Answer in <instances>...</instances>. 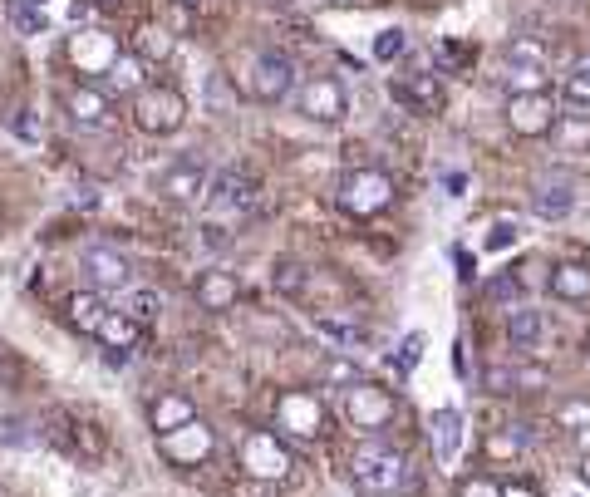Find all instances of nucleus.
<instances>
[{"instance_id": "1", "label": "nucleus", "mask_w": 590, "mask_h": 497, "mask_svg": "<svg viewBox=\"0 0 590 497\" xmlns=\"http://www.w3.org/2000/svg\"><path fill=\"white\" fill-rule=\"evenodd\" d=\"M404 478H409L404 453H399V448H389V443H379V438L359 443V448L350 453V483L359 488V493H369V497L399 493V488H404Z\"/></svg>"}, {"instance_id": "2", "label": "nucleus", "mask_w": 590, "mask_h": 497, "mask_svg": "<svg viewBox=\"0 0 590 497\" xmlns=\"http://www.w3.org/2000/svg\"><path fill=\"white\" fill-rule=\"evenodd\" d=\"M389 202H394V178L379 163H359L340 178V207L350 217H379Z\"/></svg>"}, {"instance_id": "3", "label": "nucleus", "mask_w": 590, "mask_h": 497, "mask_svg": "<svg viewBox=\"0 0 590 497\" xmlns=\"http://www.w3.org/2000/svg\"><path fill=\"white\" fill-rule=\"evenodd\" d=\"M187 119V99L177 94L173 84H143L138 94H133V124L143 128V133H177Z\"/></svg>"}, {"instance_id": "4", "label": "nucleus", "mask_w": 590, "mask_h": 497, "mask_svg": "<svg viewBox=\"0 0 590 497\" xmlns=\"http://www.w3.org/2000/svg\"><path fill=\"white\" fill-rule=\"evenodd\" d=\"M502 60H507V89H512V94H541V89H546L551 50H546L541 40H531V35H512L507 50H502Z\"/></svg>"}, {"instance_id": "5", "label": "nucleus", "mask_w": 590, "mask_h": 497, "mask_svg": "<svg viewBox=\"0 0 590 497\" xmlns=\"http://www.w3.org/2000/svg\"><path fill=\"white\" fill-rule=\"evenodd\" d=\"M295 109H300L305 119H315V124H340V119L350 114V94H345L340 79L310 74V79L295 89Z\"/></svg>"}, {"instance_id": "6", "label": "nucleus", "mask_w": 590, "mask_h": 497, "mask_svg": "<svg viewBox=\"0 0 590 497\" xmlns=\"http://www.w3.org/2000/svg\"><path fill=\"white\" fill-rule=\"evenodd\" d=\"M241 468L261 483H281V478H291V453L276 434L256 429V434L241 438Z\"/></svg>"}, {"instance_id": "7", "label": "nucleus", "mask_w": 590, "mask_h": 497, "mask_svg": "<svg viewBox=\"0 0 590 497\" xmlns=\"http://www.w3.org/2000/svg\"><path fill=\"white\" fill-rule=\"evenodd\" d=\"M561 124V109L556 99L541 89V94H512L507 99V128L517 138H551V128Z\"/></svg>"}, {"instance_id": "8", "label": "nucleus", "mask_w": 590, "mask_h": 497, "mask_svg": "<svg viewBox=\"0 0 590 497\" xmlns=\"http://www.w3.org/2000/svg\"><path fill=\"white\" fill-rule=\"evenodd\" d=\"M394 394L389 389H379V384H369V379H359V384H350L345 389V419H350L354 429H384L389 419H394Z\"/></svg>"}, {"instance_id": "9", "label": "nucleus", "mask_w": 590, "mask_h": 497, "mask_svg": "<svg viewBox=\"0 0 590 497\" xmlns=\"http://www.w3.org/2000/svg\"><path fill=\"white\" fill-rule=\"evenodd\" d=\"M295 89V60L286 50H261L256 64H251V94L261 104H281Z\"/></svg>"}, {"instance_id": "10", "label": "nucleus", "mask_w": 590, "mask_h": 497, "mask_svg": "<svg viewBox=\"0 0 590 497\" xmlns=\"http://www.w3.org/2000/svg\"><path fill=\"white\" fill-rule=\"evenodd\" d=\"M256 192H261V187H256V178H251L246 168H222V173H212V183H207L202 197H207L212 212H236V217H241V212L256 207Z\"/></svg>"}, {"instance_id": "11", "label": "nucleus", "mask_w": 590, "mask_h": 497, "mask_svg": "<svg viewBox=\"0 0 590 497\" xmlns=\"http://www.w3.org/2000/svg\"><path fill=\"white\" fill-rule=\"evenodd\" d=\"M389 99L399 109H409V114H438L443 109V84L428 69H409V74L389 79Z\"/></svg>"}, {"instance_id": "12", "label": "nucleus", "mask_w": 590, "mask_h": 497, "mask_svg": "<svg viewBox=\"0 0 590 497\" xmlns=\"http://www.w3.org/2000/svg\"><path fill=\"white\" fill-rule=\"evenodd\" d=\"M79 266H84V276H89V291H99V296L128 286V256L114 247H84Z\"/></svg>"}, {"instance_id": "13", "label": "nucleus", "mask_w": 590, "mask_h": 497, "mask_svg": "<svg viewBox=\"0 0 590 497\" xmlns=\"http://www.w3.org/2000/svg\"><path fill=\"white\" fill-rule=\"evenodd\" d=\"M531 212L541 222H566L576 212V187L566 178H536L531 183Z\"/></svg>"}, {"instance_id": "14", "label": "nucleus", "mask_w": 590, "mask_h": 497, "mask_svg": "<svg viewBox=\"0 0 590 497\" xmlns=\"http://www.w3.org/2000/svg\"><path fill=\"white\" fill-rule=\"evenodd\" d=\"M315 335H320L325 345H335L340 355H354V350L369 340L364 320H359L354 311H325V315H315Z\"/></svg>"}, {"instance_id": "15", "label": "nucleus", "mask_w": 590, "mask_h": 497, "mask_svg": "<svg viewBox=\"0 0 590 497\" xmlns=\"http://www.w3.org/2000/svg\"><path fill=\"white\" fill-rule=\"evenodd\" d=\"M148 424H153L158 438H168V434H177V429H187V424H197V404H192L187 394L168 389V394H158V399L148 404Z\"/></svg>"}, {"instance_id": "16", "label": "nucleus", "mask_w": 590, "mask_h": 497, "mask_svg": "<svg viewBox=\"0 0 590 497\" xmlns=\"http://www.w3.org/2000/svg\"><path fill=\"white\" fill-rule=\"evenodd\" d=\"M276 419H281V429H291V434H300V438H315L320 434V399L315 394H286L281 404H276Z\"/></svg>"}, {"instance_id": "17", "label": "nucleus", "mask_w": 590, "mask_h": 497, "mask_svg": "<svg viewBox=\"0 0 590 497\" xmlns=\"http://www.w3.org/2000/svg\"><path fill=\"white\" fill-rule=\"evenodd\" d=\"M207 168L197 163V158H182V163H173L163 178H158V192L163 197H173V202H192V197H202L207 192Z\"/></svg>"}, {"instance_id": "18", "label": "nucleus", "mask_w": 590, "mask_h": 497, "mask_svg": "<svg viewBox=\"0 0 590 497\" xmlns=\"http://www.w3.org/2000/svg\"><path fill=\"white\" fill-rule=\"evenodd\" d=\"M192 296H197L202 311H232L236 296H241V281H236L232 271H202L197 286H192Z\"/></svg>"}, {"instance_id": "19", "label": "nucleus", "mask_w": 590, "mask_h": 497, "mask_svg": "<svg viewBox=\"0 0 590 497\" xmlns=\"http://www.w3.org/2000/svg\"><path fill=\"white\" fill-rule=\"evenodd\" d=\"M158 448H163L173 463H197V458H207V453H212V429L197 419V424H187V429H177V434L158 438Z\"/></svg>"}, {"instance_id": "20", "label": "nucleus", "mask_w": 590, "mask_h": 497, "mask_svg": "<svg viewBox=\"0 0 590 497\" xmlns=\"http://www.w3.org/2000/svg\"><path fill=\"white\" fill-rule=\"evenodd\" d=\"M458 453H463V414L458 409H438L433 414V458L443 468H453Z\"/></svg>"}, {"instance_id": "21", "label": "nucleus", "mask_w": 590, "mask_h": 497, "mask_svg": "<svg viewBox=\"0 0 590 497\" xmlns=\"http://www.w3.org/2000/svg\"><path fill=\"white\" fill-rule=\"evenodd\" d=\"M551 296L556 301H571V306H581L590 301V266L586 261H561V266H551Z\"/></svg>"}, {"instance_id": "22", "label": "nucleus", "mask_w": 590, "mask_h": 497, "mask_svg": "<svg viewBox=\"0 0 590 497\" xmlns=\"http://www.w3.org/2000/svg\"><path fill=\"white\" fill-rule=\"evenodd\" d=\"M64 320H69L79 335H99V325L109 320V306H104L99 291H74V296L64 301Z\"/></svg>"}, {"instance_id": "23", "label": "nucleus", "mask_w": 590, "mask_h": 497, "mask_svg": "<svg viewBox=\"0 0 590 497\" xmlns=\"http://www.w3.org/2000/svg\"><path fill=\"white\" fill-rule=\"evenodd\" d=\"M64 109H69V119L84 128H99L109 119V94H99V89H89V84H79V89H69L64 94Z\"/></svg>"}, {"instance_id": "24", "label": "nucleus", "mask_w": 590, "mask_h": 497, "mask_svg": "<svg viewBox=\"0 0 590 497\" xmlns=\"http://www.w3.org/2000/svg\"><path fill=\"white\" fill-rule=\"evenodd\" d=\"M507 340H512V350H536L546 340V315L531 311V306L507 311Z\"/></svg>"}, {"instance_id": "25", "label": "nucleus", "mask_w": 590, "mask_h": 497, "mask_svg": "<svg viewBox=\"0 0 590 497\" xmlns=\"http://www.w3.org/2000/svg\"><path fill=\"white\" fill-rule=\"evenodd\" d=\"M138 335H143V325H138V320H128L123 311H109V320L99 325V340H104V350H123V355L138 345Z\"/></svg>"}, {"instance_id": "26", "label": "nucleus", "mask_w": 590, "mask_h": 497, "mask_svg": "<svg viewBox=\"0 0 590 497\" xmlns=\"http://www.w3.org/2000/svg\"><path fill=\"white\" fill-rule=\"evenodd\" d=\"M541 379H546V374H536V370H512V365H487V370H482V384H487V389H492V394H517V389H522V384H541Z\"/></svg>"}, {"instance_id": "27", "label": "nucleus", "mask_w": 590, "mask_h": 497, "mask_svg": "<svg viewBox=\"0 0 590 497\" xmlns=\"http://www.w3.org/2000/svg\"><path fill=\"white\" fill-rule=\"evenodd\" d=\"M561 99L571 104V109H590V55L566 69V79H561Z\"/></svg>"}, {"instance_id": "28", "label": "nucleus", "mask_w": 590, "mask_h": 497, "mask_svg": "<svg viewBox=\"0 0 590 497\" xmlns=\"http://www.w3.org/2000/svg\"><path fill=\"white\" fill-rule=\"evenodd\" d=\"M527 443H531V429H522V424L497 429V434H487V458H522Z\"/></svg>"}, {"instance_id": "29", "label": "nucleus", "mask_w": 590, "mask_h": 497, "mask_svg": "<svg viewBox=\"0 0 590 497\" xmlns=\"http://www.w3.org/2000/svg\"><path fill=\"white\" fill-rule=\"evenodd\" d=\"M551 138H556L561 153H576L581 143H590V119H581V114H561V124L551 128Z\"/></svg>"}, {"instance_id": "30", "label": "nucleus", "mask_w": 590, "mask_h": 497, "mask_svg": "<svg viewBox=\"0 0 590 497\" xmlns=\"http://www.w3.org/2000/svg\"><path fill=\"white\" fill-rule=\"evenodd\" d=\"M271 286H276L281 296H305L310 271H305L300 261H276V266H271Z\"/></svg>"}, {"instance_id": "31", "label": "nucleus", "mask_w": 590, "mask_h": 497, "mask_svg": "<svg viewBox=\"0 0 590 497\" xmlns=\"http://www.w3.org/2000/svg\"><path fill=\"white\" fill-rule=\"evenodd\" d=\"M158 311H163V296L158 291H128V301H123V315L138 320V325H148Z\"/></svg>"}, {"instance_id": "32", "label": "nucleus", "mask_w": 590, "mask_h": 497, "mask_svg": "<svg viewBox=\"0 0 590 497\" xmlns=\"http://www.w3.org/2000/svg\"><path fill=\"white\" fill-rule=\"evenodd\" d=\"M404 50H409V35H404L399 25H394V30H379V35H374V60H379V64L399 60Z\"/></svg>"}, {"instance_id": "33", "label": "nucleus", "mask_w": 590, "mask_h": 497, "mask_svg": "<svg viewBox=\"0 0 590 497\" xmlns=\"http://www.w3.org/2000/svg\"><path fill=\"white\" fill-rule=\"evenodd\" d=\"M138 35H143V40H138V55H158V60L173 55V35H168L163 25H143Z\"/></svg>"}, {"instance_id": "34", "label": "nucleus", "mask_w": 590, "mask_h": 497, "mask_svg": "<svg viewBox=\"0 0 590 497\" xmlns=\"http://www.w3.org/2000/svg\"><path fill=\"white\" fill-rule=\"evenodd\" d=\"M517 237H522V222H512V217H497V222H492V232H487V247L502 251V247H512Z\"/></svg>"}, {"instance_id": "35", "label": "nucleus", "mask_w": 590, "mask_h": 497, "mask_svg": "<svg viewBox=\"0 0 590 497\" xmlns=\"http://www.w3.org/2000/svg\"><path fill=\"white\" fill-rule=\"evenodd\" d=\"M522 296V281H512V276H497V281H487V301H497V306H512Z\"/></svg>"}, {"instance_id": "36", "label": "nucleus", "mask_w": 590, "mask_h": 497, "mask_svg": "<svg viewBox=\"0 0 590 497\" xmlns=\"http://www.w3.org/2000/svg\"><path fill=\"white\" fill-rule=\"evenodd\" d=\"M418 360H423V335H409V340L399 345V355H394V370L409 374L413 365H418Z\"/></svg>"}, {"instance_id": "37", "label": "nucleus", "mask_w": 590, "mask_h": 497, "mask_svg": "<svg viewBox=\"0 0 590 497\" xmlns=\"http://www.w3.org/2000/svg\"><path fill=\"white\" fill-rule=\"evenodd\" d=\"M15 25H20L25 35H40V30H45V15H40L35 5H15Z\"/></svg>"}, {"instance_id": "38", "label": "nucleus", "mask_w": 590, "mask_h": 497, "mask_svg": "<svg viewBox=\"0 0 590 497\" xmlns=\"http://www.w3.org/2000/svg\"><path fill=\"white\" fill-rule=\"evenodd\" d=\"M114 84L118 89H133V84H138V60H133V55L114 60Z\"/></svg>"}, {"instance_id": "39", "label": "nucleus", "mask_w": 590, "mask_h": 497, "mask_svg": "<svg viewBox=\"0 0 590 497\" xmlns=\"http://www.w3.org/2000/svg\"><path fill=\"white\" fill-rule=\"evenodd\" d=\"M458 497H502V488H497L492 478H472V483H463Z\"/></svg>"}, {"instance_id": "40", "label": "nucleus", "mask_w": 590, "mask_h": 497, "mask_svg": "<svg viewBox=\"0 0 590 497\" xmlns=\"http://www.w3.org/2000/svg\"><path fill=\"white\" fill-rule=\"evenodd\" d=\"M202 242H207L212 251H222V247H232V232L217 227V222H207V227H202Z\"/></svg>"}, {"instance_id": "41", "label": "nucleus", "mask_w": 590, "mask_h": 497, "mask_svg": "<svg viewBox=\"0 0 590 497\" xmlns=\"http://www.w3.org/2000/svg\"><path fill=\"white\" fill-rule=\"evenodd\" d=\"M556 419H561V424H586L590 429V404H566Z\"/></svg>"}, {"instance_id": "42", "label": "nucleus", "mask_w": 590, "mask_h": 497, "mask_svg": "<svg viewBox=\"0 0 590 497\" xmlns=\"http://www.w3.org/2000/svg\"><path fill=\"white\" fill-rule=\"evenodd\" d=\"M502 497H536L531 483H512V488H502Z\"/></svg>"}, {"instance_id": "43", "label": "nucleus", "mask_w": 590, "mask_h": 497, "mask_svg": "<svg viewBox=\"0 0 590 497\" xmlns=\"http://www.w3.org/2000/svg\"><path fill=\"white\" fill-rule=\"evenodd\" d=\"M330 5H354V0H330Z\"/></svg>"}, {"instance_id": "44", "label": "nucleus", "mask_w": 590, "mask_h": 497, "mask_svg": "<svg viewBox=\"0 0 590 497\" xmlns=\"http://www.w3.org/2000/svg\"><path fill=\"white\" fill-rule=\"evenodd\" d=\"M581 478H586V483H590V463H586V473H581Z\"/></svg>"}, {"instance_id": "45", "label": "nucleus", "mask_w": 590, "mask_h": 497, "mask_svg": "<svg viewBox=\"0 0 590 497\" xmlns=\"http://www.w3.org/2000/svg\"><path fill=\"white\" fill-rule=\"evenodd\" d=\"M30 5H45V0H30Z\"/></svg>"}, {"instance_id": "46", "label": "nucleus", "mask_w": 590, "mask_h": 497, "mask_svg": "<svg viewBox=\"0 0 590 497\" xmlns=\"http://www.w3.org/2000/svg\"><path fill=\"white\" fill-rule=\"evenodd\" d=\"M0 497H5V493H0Z\"/></svg>"}]
</instances>
